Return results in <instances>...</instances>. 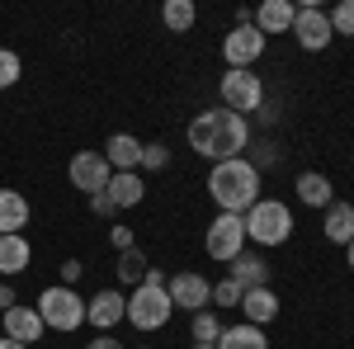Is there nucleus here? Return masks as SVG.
<instances>
[{"label":"nucleus","instance_id":"nucleus-1","mask_svg":"<svg viewBox=\"0 0 354 349\" xmlns=\"http://www.w3.org/2000/svg\"><path fill=\"white\" fill-rule=\"evenodd\" d=\"M245 142H250V128H245L241 113H232V109H203V113H194L189 118V147L198 156H208V161H236L245 151Z\"/></svg>","mask_w":354,"mask_h":349},{"label":"nucleus","instance_id":"nucleus-2","mask_svg":"<svg viewBox=\"0 0 354 349\" xmlns=\"http://www.w3.org/2000/svg\"><path fill=\"white\" fill-rule=\"evenodd\" d=\"M208 194H213V203H218V213H236L245 217L255 203H260V170L255 161H218L208 170Z\"/></svg>","mask_w":354,"mask_h":349},{"label":"nucleus","instance_id":"nucleus-3","mask_svg":"<svg viewBox=\"0 0 354 349\" xmlns=\"http://www.w3.org/2000/svg\"><path fill=\"white\" fill-rule=\"evenodd\" d=\"M170 293H165V274L161 269H147V279L133 288V297H128V321L137 326V330H161L165 321H170Z\"/></svg>","mask_w":354,"mask_h":349},{"label":"nucleus","instance_id":"nucleus-4","mask_svg":"<svg viewBox=\"0 0 354 349\" xmlns=\"http://www.w3.org/2000/svg\"><path fill=\"white\" fill-rule=\"evenodd\" d=\"M241 222H245V241L255 245H283L293 236V208L279 203V198H260Z\"/></svg>","mask_w":354,"mask_h":349},{"label":"nucleus","instance_id":"nucleus-5","mask_svg":"<svg viewBox=\"0 0 354 349\" xmlns=\"http://www.w3.org/2000/svg\"><path fill=\"white\" fill-rule=\"evenodd\" d=\"M38 317L48 330H62V335H71V330H81L85 326V297L76 288H66V283H53L48 293L38 297Z\"/></svg>","mask_w":354,"mask_h":349},{"label":"nucleus","instance_id":"nucleus-6","mask_svg":"<svg viewBox=\"0 0 354 349\" xmlns=\"http://www.w3.org/2000/svg\"><path fill=\"white\" fill-rule=\"evenodd\" d=\"M203 250H208L218 265H232L245 250V222L236 213H218L213 227H208V236H203Z\"/></svg>","mask_w":354,"mask_h":349},{"label":"nucleus","instance_id":"nucleus-7","mask_svg":"<svg viewBox=\"0 0 354 349\" xmlns=\"http://www.w3.org/2000/svg\"><path fill=\"white\" fill-rule=\"evenodd\" d=\"M222 109H232V113H255V109H265V85L255 71H227L222 76Z\"/></svg>","mask_w":354,"mask_h":349},{"label":"nucleus","instance_id":"nucleus-8","mask_svg":"<svg viewBox=\"0 0 354 349\" xmlns=\"http://www.w3.org/2000/svg\"><path fill=\"white\" fill-rule=\"evenodd\" d=\"M265 33L255 24H236L227 38H222V57H227V71H250V62L265 53Z\"/></svg>","mask_w":354,"mask_h":349},{"label":"nucleus","instance_id":"nucleus-9","mask_svg":"<svg viewBox=\"0 0 354 349\" xmlns=\"http://www.w3.org/2000/svg\"><path fill=\"white\" fill-rule=\"evenodd\" d=\"M66 175H71V185L81 189V194H90V198H95V194H104V189H109V180H113L104 151H76Z\"/></svg>","mask_w":354,"mask_h":349},{"label":"nucleus","instance_id":"nucleus-10","mask_svg":"<svg viewBox=\"0 0 354 349\" xmlns=\"http://www.w3.org/2000/svg\"><path fill=\"white\" fill-rule=\"evenodd\" d=\"M165 293H170V307H185V312L213 307V283L203 274H175V279H165Z\"/></svg>","mask_w":354,"mask_h":349},{"label":"nucleus","instance_id":"nucleus-11","mask_svg":"<svg viewBox=\"0 0 354 349\" xmlns=\"http://www.w3.org/2000/svg\"><path fill=\"white\" fill-rule=\"evenodd\" d=\"M293 38H298L302 53H322L330 38H335V28H330L326 10H317V5H302L298 19H293Z\"/></svg>","mask_w":354,"mask_h":349},{"label":"nucleus","instance_id":"nucleus-12","mask_svg":"<svg viewBox=\"0 0 354 349\" xmlns=\"http://www.w3.org/2000/svg\"><path fill=\"white\" fill-rule=\"evenodd\" d=\"M118 321H128V297L123 293L104 288V293H95L90 302H85V326H95L100 335H109Z\"/></svg>","mask_w":354,"mask_h":349},{"label":"nucleus","instance_id":"nucleus-13","mask_svg":"<svg viewBox=\"0 0 354 349\" xmlns=\"http://www.w3.org/2000/svg\"><path fill=\"white\" fill-rule=\"evenodd\" d=\"M293 19H298V5H293V0H265V5L250 15V24L260 28L265 38H274V33H293Z\"/></svg>","mask_w":354,"mask_h":349},{"label":"nucleus","instance_id":"nucleus-14","mask_svg":"<svg viewBox=\"0 0 354 349\" xmlns=\"http://www.w3.org/2000/svg\"><path fill=\"white\" fill-rule=\"evenodd\" d=\"M43 330H48V326H43V317H38V307H19V302H15V307L5 312V335L19 340V345L43 340Z\"/></svg>","mask_w":354,"mask_h":349},{"label":"nucleus","instance_id":"nucleus-15","mask_svg":"<svg viewBox=\"0 0 354 349\" xmlns=\"http://www.w3.org/2000/svg\"><path fill=\"white\" fill-rule=\"evenodd\" d=\"M28 227V198L19 189H0V236H24Z\"/></svg>","mask_w":354,"mask_h":349},{"label":"nucleus","instance_id":"nucleus-16","mask_svg":"<svg viewBox=\"0 0 354 349\" xmlns=\"http://www.w3.org/2000/svg\"><path fill=\"white\" fill-rule=\"evenodd\" d=\"M104 161H109L113 175H123V170H137L142 165V142L133 133H113L109 147H104Z\"/></svg>","mask_w":354,"mask_h":349},{"label":"nucleus","instance_id":"nucleus-17","mask_svg":"<svg viewBox=\"0 0 354 349\" xmlns=\"http://www.w3.org/2000/svg\"><path fill=\"white\" fill-rule=\"evenodd\" d=\"M293 189H298V198L307 208H330V203H335V189H330V180L322 170H302Z\"/></svg>","mask_w":354,"mask_h":349},{"label":"nucleus","instance_id":"nucleus-18","mask_svg":"<svg viewBox=\"0 0 354 349\" xmlns=\"http://www.w3.org/2000/svg\"><path fill=\"white\" fill-rule=\"evenodd\" d=\"M241 312H245L250 326H270L274 317H279V297H274V288H245Z\"/></svg>","mask_w":354,"mask_h":349},{"label":"nucleus","instance_id":"nucleus-19","mask_svg":"<svg viewBox=\"0 0 354 349\" xmlns=\"http://www.w3.org/2000/svg\"><path fill=\"white\" fill-rule=\"evenodd\" d=\"M322 232H326L330 245H350L354 241V203H330Z\"/></svg>","mask_w":354,"mask_h":349},{"label":"nucleus","instance_id":"nucleus-20","mask_svg":"<svg viewBox=\"0 0 354 349\" xmlns=\"http://www.w3.org/2000/svg\"><path fill=\"white\" fill-rule=\"evenodd\" d=\"M113 198V208H137L142 198H147V185H142V175L137 170H123V175H113L109 189H104Z\"/></svg>","mask_w":354,"mask_h":349},{"label":"nucleus","instance_id":"nucleus-21","mask_svg":"<svg viewBox=\"0 0 354 349\" xmlns=\"http://www.w3.org/2000/svg\"><path fill=\"white\" fill-rule=\"evenodd\" d=\"M227 279H236V283H241V288H270V265H265V260H260V255H236V260H232V274H227Z\"/></svg>","mask_w":354,"mask_h":349},{"label":"nucleus","instance_id":"nucleus-22","mask_svg":"<svg viewBox=\"0 0 354 349\" xmlns=\"http://www.w3.org/2000/svg\"><path fill=\"white\" fill-rule=\"evenodd\" d=\"M218 349H270V340H265V326H227L222 330Z\"/></svg>","mask_w":354,"mask_h":349},{"label":"nucleus","instance_id":"nucleus-23","mask_svg":"<svg viewBox=\"0 0 354 349\" xmlns=\"http://www.w3.org/2000/svg\"><path fill=\"white\" fill-rule=\"evenodd\" d=\"M28 241L24 236H0V274H19L28 265Z\"/></svg>","mask_w":354,"mask_h":349},{"label":"nucleus","instance_id":"nucleus-24","mask_svg":"<svg viewBox=\"0 0 354 349\" xmlns=\"http://www.w3.org/2000/svg\"><path fill=\"white\" fill-rule=\"evenodd\" d=\"M161 19H165V28H170V33H189L194 19H198V10H194V0H165Z\"/></svg>","mask_w":354,"mask_h":349},{"label":"nucleus","instance_id":"nucleus-25","mask_svg":"<svg viewBox=\"0 0 354 349\" xmlns=\"http://www.w3.org/2000/svg\"><path fill=\"white\" fill-rule=\"evenodd\" d=\"M222 340V321L203 307V312H194V345H218Z\"/></svg>","mask_w":354,"mask_h":349},{"label":"nucleus","instance_id":"nucleus-26","mask_svg":"<svg viewBox=\"0 0 354 349\" xmlns=\"http://www.w3.org/2000/svg\"><path fill=\"white\" fill-rule=\"evenodd\" d=\"M118 274H123V279H128V283H142V279H147V260H142V250H123V260H118Z\"/></svg>","mask_w":354,"mask_h":349},{"label":"nucleus","instance_id":"nucleus-27","mask_svg":"<svg viewBox=\"0 0 354 349\" xmlns=\"http://www.w3.org/2000/svg\"><path fill=\"white\" fill-rule=\"evenodd\" d=\"M24 76V62L19 53H10V48H0V90H10V85Z\"/></svg>","mask_w":354,"mask_h":349},{"label":"nucleus","instance_id":"nucleus-28","mask_svg":"<svg viewBox=\"0 0 354 349\" xmlns=\"http://www.w3.org/2000/svg\"><path fill=\"white\" fill-rule=\"evenodd\" d=\"M241 297H245V288L236 283V279H222V283H213V302H218V307H241Z\"/></svg>","mask_w":354,"mask_h":349},{"label":"nucleus","instance_id":"nucleus-29","mask_svg":"<svg viewBox=\"0 0 354 349\" xmlns=\"http://www.w3.org/2000/svg\"><path fill=\"white\" fill-rule=\"evenodd\" d=\"M326 19H330V28H335V33H345V38H354V0H340V5L330 10Z\"/></svg>","mask_w":354,"mask_h":349},{"label":"nucleus","instance_id":"nucleus-30","mask_svg":"<svg viewBox=\"0 0 354 349\" xmlns=\"http://www.w3.org/2000/svg\"><path fill=\"white\" fill-rule=\"evenodd\" d=\"M142 165L147 170H165L170 165V151H165L161 142H142Z\"/></svg>","mask_w":354,"mask_h":349},{"label":"nucleus","instance_id":"nucleus-31","mask_svg":"<svg viewBox=\"0 0 354 349\" xmlns=\"http://www.w3.org/2000/svg\"><path fill=\"white\" fill-rule=\"evenodd\" d=\"M109 241H113V250L123 255V250H133V232H128V227H113V232H109Z\"/></svg>","mask_w":354,"mask_h":349},{"label":"nucleus","instance_id":"nucleus-32","mask_svg":"<svg viewBox=\"0 0 354 349\" xmlns=\"http://www.w3.org/2000/svg\"><path fill=\"white\" fill-rule=\"evenodd\" d=\"M76 279H81V260H66V265H62V283L76 288Z\"/></svg>","mask_w":354,"mask_h":349},{"label":"nucleus","instance_id":"nucleus-33","mask_svg":"<svg viewBox=\"0 0 354 349\" xmlns=\"http://www.w3.org/2000/svg\"><path fill=\"white\" fill-rule=\"evenodd\" d=\"M90 208H95L100 217H109L113 213V198H109V194H95V198H90Z\"/></svg>","mask_w":354,"mask_h":349},{"label":"nucleus","instance_id":"nucleus-34","mask_svg":"<svg viewBox=\"0 0 354 349\" xmlns=\"http://www.w3.org/2000/svg\"><path fill=\"white\" fill-rule=\"evenodd\" d=\"M85 349H123V345L113 340V330H109V335H100V340H90V345H85Z\"/></svg>","mask_w":354,"mask_h":349},{"label":"nucleus","instance_id":"nucleus-35","mask_svg":"<svg viewBox=\"0 0 354 349\" xmlns=\"http://www.w3.org/2000/svg\"><path fill=\"white\" fill-rule=\"evenodd\" d=\"M0 307H5V312H10V307H15V288H10V283H5V288H0Z\"/></svg>","mask_w":354,"mask_h":349},{"label":"nucleus","instance_id":"nucleus-36","mask_svg":"<svg viewBox=\"0 0 354 349\" xmlns=\"http://www.w3.org/2000/svg\"><path fill=\"white\" fill-rule=\"evenodd\" d=\"M0 349H28V345H19V340H10V335H5V340H0Z\"/></svg>","mask_w":354,"mask_h":349},{"label":"nucleus","instance_id":"nucleus-37","mask_svg":"<svg viewBox=\"0 0 354 349\" xmlns=\"http://www.w3.org/2000/svg\"><path fill=\"white\" fill-rule=\"evenodd\" d=\"M345 260H350V269H354V241H350V245H345Z\"/></svg>","mask_w":354,"mask_h":349},{"label":"nucleus","instance_id":"nucleus-38","mask_svg":"<svg viewBox=\"0 0 354 349\" xmlns=\"http://www.w3.org/2000/svg\"><path fill=\"white\" fill-rule=\"evenodd\" d=\"M194 349H218V345H194Z\"/></svg>","mask_w":354,"mask_h":349},{"label":"nucleus","instance_id":"nucleus-39","mask_svg":"<svg viewBox=\"0 0 354 349\" xmlns=\"http://www.w3.org/2000/svg\"><path fill=\"white\" fill-rule=\"evenodd\" d=\"M142 349H151V345H142Z\"/></svg>","mask_w":354,"mask_h":349}]
</instances>
